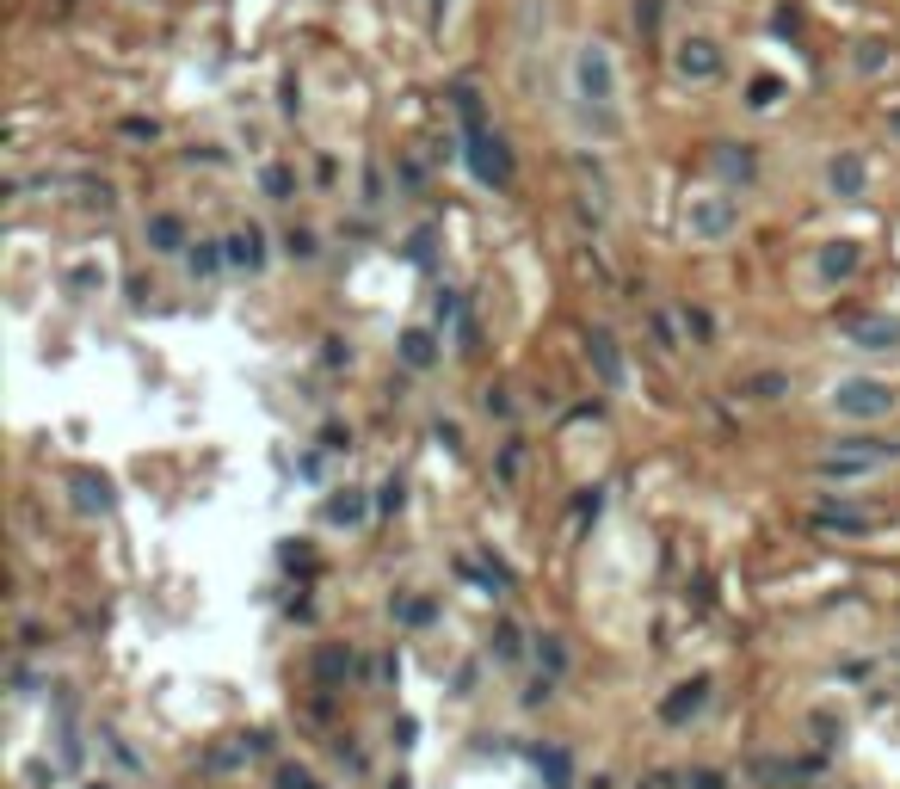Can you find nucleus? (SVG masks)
<instances>
[{"mask_svg": "<svg viewBox=\"0 0 900 789\" xmlns=\"http://www.w3.org/2000/svg\"><path fill=\"white\" fill-rule=\"evenodd\" d=\"M450 99H456V117H463V142H469V167H475V179L493 185V192H500V185H512V155H506V142L482 124V99H475V87H456Z\"/></svg>", "mask_w": 900, "mask_h": 789, "instance_id": "obj_1", "label": "nucleus"}, {"mask_svg": "<svg viewBox=\"0 0 900 789\" xmlns=\"http://www.w3.org/2000/svg\"><path fill=\"white\" fill-rule=\"evenodd\" d=\"M827 401H832L839 419L869 426V419H888V413L900 408V389H895V382H882V377H845V382H832Z\"/></svg>", "mask_w": 900, "mask_h": 789, "instance_id": "obj_2", "label": "nucleus"}, {"mask_svg": "<svg viewBox=\"0 0 900 789\" xmlns=\"http://www.w3.org/2000/svg\"><path fill=\"white\" fill-rule=\"evenodd\" d=\"M574 99L586 111H611L617 105V62H611L605 43H580V56H574Z\"/></svg>", "mask_w": 900, "mask_h": 789, "instance_id": "obj_3", "label": "nucleus"}, {"mask_svg": "<svg viewBox=\"0 0 900 789\" xmlns=\"http://www.w3.org/2000/svg\"><path fill=\"white\" fill-rule=\"evenodd\" d=\"M734 198H722V192H709V198H691V210H685V229H691L697 240H722L727 229H734Z\"/></svg>", "mask_w": 900, "mask_h": 789, "instance_id": "obj_4", "label": "nucleus"}, {"mask_svg": "<svg viewBox=\"0 0 900 789\" xmlns=\"http://www.w3.org/2000/svg\"><path fill=\"white\" fill-rule=\"evenodd\" d=\"M845 340L858 345V352H895L900 321H888V315H858V321H845Z\"/></svg>", "mask_w": 900, "mask_h": 789, "instance_id": "obj_5", "label": "nucleus"}, {"mask_svg": "<svg viewBox=\"0 0 900 789\" xmlns=\"http://www.w3.org/2000/svg\"><path fill=\"white\" fill-rule=\"evenodd\" d=\"M679 74H685V80H716V74H722V50H716L709 37L679 43Z\"/></svg>", "mask_w": 900, "mask_h": 789, "instance_id": "obj_6", "label": "nucleus"}, {"mask_svg": "<svg viewBox=\"0 0 900 789\" xmlns=\"http://www.w3.org/2000/svg\"><path fill=\"white\" fill-rule=\"evenodd\" d=\"M864 185H869V167L858 155H832L827 161V192L832 198H864Z\"/></svg>", "mask_w": 900, "mask_h": 789, "instance_id": "obj_7", "label": "nucleus"}, {"mask_svg": "<svg viewBox=\"0 0 900 789\" xmlns=\"http://www.w3.org/2000/svg\"><path fill=\"white\" fill-rule=\"evenodd\" d=\"M703 703H709V679H691V685H679L672 697H666V703H660V716H666L672 728H679V721H691L697 709H703Z\"/></svg>", "mask_w": 900, "mask_h": 789, "instance_id": "obj_8", "label": "nucleus"}, {"mask_svg": "<svg viewBox=\"0 0 900 789\" xmlns=\"http://www.w3.org/2000/svg\"><path fill=\"white\" fill-rule=\"evenodd\" d=\"M222 247H229V266H247V272H259V266H266V235H259L253 222H247V229H235Z\"/></svg>", "mask_w": 900, "mask_h": 789, "instance_id": "obj_9", "label": "nucleus"}, {"mask_svg": "<svg viewBox=\"0 0 900 789\" xmlns=\"http://www.w3.org/2000/svg\"><path fill=\"white\" fill-rule=\"evenodd\" d=\"M592 364H598L605 389H623V352H617V340L605 327H592Z\"/></svg>", "mask_w": 900, "mask_h": 789, "instance_id": "obj_10", "label": "nucleus"}, {"mask_svg": "<svg viewBox=\"0 0 900 789\" xmlns=\"http://www.w3.org/2000/svg\"><path fill=\"white\" fill-rule=\"evenodd\" d=\"M401 364H408V371H432V364H438V340H432L426 327H408V333H401Z\"/></svg>", "mask_w": 900, "mask_h": 789, "instance_id": "obj_11", "label": "nucleus"}, {"mask_svg": "<svg viewBox=\"0 0 900 789\" xmlns=\"http://www.w3.org/2000/svg\"><path fill=\"white\" fill-rule=\"evenodd\" d=\"M716 167H722L727 179H753L759 161H753V148H746V142H716Z\"/></svg>", "mask_w": 900, "mask_h": 789, "instance_id": "obj_12", "label": "nucleus"}, {"mask_svg": "<svg viewBox=\"0 0 900 789\" xmlns=\"http://www.w3.org/2000/svg\"><path fill=\"white\" fill-rule=\"evenodd\" d=\"M148 247H155V253H179V247H185V222L167 216V210L148 216Z\"/></svg>", "mask_w": 900, "mask_h": 789, "instance_id": "obj_13", "label": "nucleus"}, {"mask_svg": "<svg viewBox=\"0 0 900 789\" xmlns=\"http://www.w3.org/2000/svg\"><path fill=\"white\" fill-rule=\"evenodd\" d=\"M530 758H537V771L549 777V789H567V784H574V758L561 753V747H537Z\"/></svg>", "mask_w": 900, "mask_h": 789, "instance_id": "obj_14", "label": "nucleus"}, {"mask_svg": "<svg viewBox=\"0 0 900 789\" xmlns=\"http://www.w3.org/2000/svg\"><path fill=\"white\" fill-rule=\"evenodd\" d=\"M858 272V240H832L820 253V277H851Z\"/></svg>", "mask_w": 900, "mask_h": 789, "instance_id": "obj_15", "label": "nucleus"}, {"mask_svg": "<svg viewBox=\"0 0 900 789\" xmlns=\"http://www.w3.org/2000/svg\"><path fill=\"white\" fill-rule=\"evenodd\" d=\"M740 389H746L753 401H777V395H790V377H783V371H759V377H746Z\"/></svg>", "mask_w": 900, "mask_h": 789, "instance_id": "obj_16", "label": "nucleus"}, {"mask_svg": "<svg viewBox=\"0 0 900 789\" xmlns=\"http://www.w3.org/2000/svg\"><path fill=\"white\" fill-rule=\"evenodd\" d=\"M814 524H820V531H839V537H864V531H869L864 512H832V506H827V512H814Z\"/></svg>", "mask_w": 900, "mask_h": 789, "instance_id": "obj_17", "label": "nucleus"}, {"mask_svg": "<svg viewBox=\"0 0 900 789\" xmlns=\"http://www.w3.org/2000/svg\"><path fill=\"white\" fill-rule=\"evenodd\" d=\"M493 660H500V666H519V660H524V635L512 629V623H500V629H493Z\"/></svg>", "mask_w": 900, "mask_h": 789, "instance_id": "obj_18", "label": "nucleus"}, {"mask_svg": "<svg viewBox=\"0 0 900 789\" xmlns=\"http://www.w3.org/2000/svg\"><path fill=\"white\" fill-rule=\"evenodd\" d=\"M358 518H364V500H358V493H333V500H327V524H358Z\"/></svg>", "mask_w": 900, "mask_h": 789, "instance_id": "obj_19", "label": "nucleus"}, {"mask_svg": "<svg viewBox=\"0 0 900 789\" xmlns=\"http://www.w3.org/2000/svg\"><path fill=\"white\" fill-rule=\"evenodd\" d=\"M222 259H229V247H222V240H198V247H192V272H198V277H210Z\"/></svg>", "mask_w": 900, "mask_h": 789, "instance_id": "obj_20", "label": "nucleus"}, {"mask_svg": "<svg viewBox=\"0 0 900 789\" xmlns=\"http://www.w3.org/2000/svg\"><path fill=\"white\" fill-rule=\"evenodd\" d=\"M401 506H408V481L389 475V481L377 487V512H401Z\"/></svg>", "mask_w": 900, "mask_h": 789, "instance_id": "obj_21", "label": "nucleus"}, {"mask_svg": "<svg viewBox=\"0 0 900 789\" xmlns=\"http://www.w3.org/2000/svg\"><path fill=\"white\" fill-rule=\"evenodd\" d=\"M74 487H80V506H87V512H105V506H111V487H105V481L80 475V481H74Z\"/></svg>", "mask_w": 900, "mask_h": 789, "instance_id": "obj_22", "label": "nucleus"}, {"mask_svg": "<svg viewBox=\"0 0 900 789\" xmlns=\"http://www.w3.org/2000/svg\"><path fill=\"white\" fill-rule=\"evenodd\" d=\"M259 185H266V198H277V204H284V198L296 192V179H290V167H266V173H259Z\"/></svg>", "mask_w": 900, "mask_h": 789, "instance_id": "obj_23", "label": "nucleus"}, {"mask_svg": "<svg viewBox=\"0 0 900 789\" xmlns=\"http://www.w3.org/2000/svg\"><path fill=\"white\" fill-rule=\"evenodd\" d=\"M432 321H438V327L463 321V296H456V290H438V296H432Z\"/></svg>", "mask_w": 900, "mask_h": 789, "instance_id": "obj_24", "label": "nucleus"}, {"mask_svg": "<svg viewBox=\"0 0 900 789\" xmlns=\"http://www.w3.org/2000/svg\"><path fill=\"white\" fill-rule=\"evenodd\" d=\"M395 617L401 623H432V598H395Z\"/></svg>", "mask_w": 900, "mask_h": 789, "instance_id": "obj_25", "label": "nucleus"}, {"mask_svg": "<svg viewBox=\"0 0 900 789\" xmlns=\"http://www.w3.org/2000/svg\"><path fill=\"white\" fill-rule=\"evenodd\" d=\"M284 253H290V259H314V235L309 229H290V235H284Z\"/></svg>", "mask_w": 900, "mask_h": 789, "instance_id": "obj_26", "label": "nucleus"}, {"mask_svg": "<svg viewBox=\"0 0 900 789\" xmlns=\"http://www.w3.org/2000/svg\"><path fill=\"white\" fill-rule=\"evenodd\" d=\"M549 697H555V679L543 672V679H530V685H524V709H537V703H549Z\"/></svg>", "mask_w": 900, "mask_h": 789, "instance_id": "obj_27", "label": "nucleus"}, {"mask_svg": "<svg viewBox=\"0 0 900 789\" xmlns=\"http://www.w3.org/2000/svg\"><path fill=\"white\" fill-rule=\"evenodd\" d=\"M777 93H783V87H777V80H771V74H764V80H753V111H764V105H777Z\"/></svg>", "mask_w": 900, "mask_h": 789, "instance_id": "obj_28", "label": "nucleus"}, {"mask_svg": "<svg viewBox=\"0 0 900 789\" xmlns=\"http://www.w3.org/2000/svg\"><path fill=\"white\" fill-rule=\"evenodd\" d=\"M277 789H314V777L303 765H284V771H277Z\"/></svg>", "mask_w": 900, "mask_h": 789, "instance_id": "obj_29", "label": "nucleus"}, {"mask_svg": "<svg viewBox=\"0 0 900 789\" xmlns=\"http://www.w3.org/2000/svg\"><path fill=\"white\" fill-rule=\"evenodd\" d=\"M537 660H543L549 672H561V660H567V653H561V642H555V635H543V642H537Z\"/></svg>", "mask_w": 900, "mask_h": 789, "instance_id": "obj_30", "label": "nucleus"}, {"mask_svg": "<svg viewBox=\"0 0 900 789\" xmlns=\"http://www.w3.org/2000/svg\"><path fill=\"white\" fill-rule=\"evenodd\" d=\"M685 784H691V789H727V777H722V771H691Z\"/></svg>", "mask_w": 900, "mask_h": 789, "instance_id": "obj_31", "label": "nucleus"}, {"mask_svg": "<svg viewBox=\"0 0 900 789\" xmlns=\"http://www.w3.org/2000/svg\"><path fill=\"white\" fill-rule=\"evenodd\" d=\"M482 408H487V413H500V419H506V413H512V401H506V389H487V395H482Z\"/></svg>", "mask_w": 900, "mask_h": 789, "instance_id": "obj_32", "label": "nucleus"}, {"mask_svg": "<svg viewBox=\"0 0 900 789\" xmlns=\"http://www.w3.org/2000/svg\"><path fill=\"white\" fill-rule=\"evenodd\" d=\"M635 25H648V32H654V25H660V0H648V6L635 0Z\"/></svg>", "mask_w": 900, "mask_h": 789, "instance_id": "obj_33", "label": "nucleus"}, {"mask_svg": "<svg viewBox=\"0 0 900 789\" xmlns=\"http://www.w3.org/2000/svg\"><path fill=\"white\" fill-rule=\"evenodd\" d=\"M80 789H111V784H80Z\"/></svg>", "mask_w": 900, "mask_h": 789, "instance_id": "obj_34", "label": "nucleus"}, {"mask_svg": "<svg viewBox=\"0 0 900 789\" xmlns=\"http://www.w3.org/2000/svg\"><path fill=\"white\" fill-rule=\"evenodd\" d=\"M895 136H900V117H895Z\"/></svg>", "mask_w": 900, "mask_h": 789, "instance_id": "obj_35", "label": "nucleus"}]
</instances>
